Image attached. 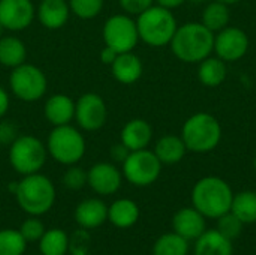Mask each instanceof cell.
Wrapping results in <instances>:
<instances>
[{
  "instance_id": "cell-1",
  "label": "cell",
  "mask_w": 256,
  "mask_h": 255,
  "mask_svg": "<svg viewBox=\"0 0 256 255\" xmlns=\"http://www.w3.org/2000/svg\"><path fill=\"white\" fill-rule=\"evenodd\" d=\"M172 54L184 63H200L214 50V32L202 23L189 21L177 27L171 42Z\"/></svg>"
},
{
  "instance_id": "cell-2",
  "label": "cell",
  "mask_w": 256,
  "mask_h": 255,
  "mask_svg": "<svg viewBox=\"0 0 256 255\" xmlns=\"http://www.w3.org/2000/svg\"><path fill=\"white\" fill-rule=\"evenodd\" d=\"M234 192L231 185L218 176L200 179L192 189V206L207 219H218L231 210Z\"/></svg>"
},
{
  "instance_id": "cell-3",
  "label": "cell",
  "mask_w": 256,
  "mask_h": 255,
  "mask_svg": "<svg viewBox=\"0 0 256 255\" xmlns=\"http://www.w3.org/2000/svg\"><path fill=\"white\" fill-rule=\"evenodd\" d=\"M56 195L52 180L42 173L22 176V179L16 182V203L21 210L30 216H42L50 212L56 203Z\"/></svg>"
},
{
  "instance_id": "cell-4",
  "label": "cell",
  "mask_w": 256,
  "mask_h": 255,
  "mask_svg": "<svg viewBox=\"0 0 256 255\" xmlns=\"http://www.w3.org/2000/svg\"><path fill=\"white\" fill-rule=\"evenodd\" d=\"M224 129L220 122L210 113L201 111L190 116L183 128L182 138L188 147V152L194 153H210L222 141Z\"/></svg>"
},
{
  "instance_id": "cell-5",
  "label": "cell",
  "mask_w": 256,
  "mask_h": 255,
  "mask_svg": "<svg viewBox=\"0 0 256 255\" xmlns=\"http://www.w3.org/2000/svg\"><path fill=\"white\" fill-rule=\"evenodd\" d=\"M136 26L140 41L150 47H165L170 45L178 23L171 9L154 3L136 15Z\"/></svg>"
},
{
  "instance_id": "cell-6",
  "label": "cell",
  "mask_w": 256,
  "mask_h": 255,
  "mask_svg": "<svg viewBox=\"0 0 256 255\" xmlns=\"http://www.w3.org/2000/svg\"><path fill=\"white\" fill-rule=\"evenodd\" d=\"M46 150L56 162L66 167L75 165L86 155V137L81 129L72 126V123L52 126L46 140Z\"/></svg>"
},
{
  "instance_id": "cell-7",
  "label": "cell",
  "mask_w": 256,
  "mask_h": 255,
  "mask_svg": "<svg viewBox=\"0 0 256 255\" xmlns=\"http://www.w3.org/2000/svg\"><path fill=\"white\" fill-rule=\"evenodd\" d=\"M46 158V144L34 135H18L9 144V164L21 176L40 173Z\"/></svg>"
},
{
  "instance_id": "cell-8",
  "label": "cell",
  "mask_w": 256,
  "mask_h": 255,
  "mask_svg": "<svg viewBox=\"0 0 256 255\" xmlns=\"http://www.w3.org/2000/svg\"><path fill=\"white\" fill-rule=\"evenodd\" d=\"M9 87L12 95L20 101L36 102L46 95L48 78L39 66L24 62L10 71Z\"/></svg>"
},
{
  "instance_id": "cell-9",
  "label": "cell",
  "mask_w": 256,
  "mask_h": 255,
  "mask_svg": "<svg viewBox=\"0 0 256 255\" xmlns=\"http://www.w3.org/2000/svg\"><path fill=\"white\" fill-rule=\"evenodd\" d=\"M162 162L150 149L130 152L122 164L123 177L134 186L146 188L153 185L162 173Z\"/></svg>"
},
{
  "instance_id": "cell-10",
  "label": "cell",
  "mask_w": 256,
  "mask_h": 255,
  "mask_svg": "<svg viewBox=\"0 0 256 255\" xmlns=\"http://www.w3.org/2000/svg\"><path fill=\"white\" fill-rule=\"evenodd\" d=\"M102 38L106 47L118 54L134 51L140 42L136 20L129 14H114L106 18L102 27Z\"/></svg>"
},
{
  "instance_id": "cell-11",
  "label": "cell",
  "mask_w": 256,
  "mask_h": 255,
  "mask_svg": "<svg viewBox=\"0 0 256 255\" xmlns=\"http://www.w3.org/2000/svg\"><path fill=\"white\" fill-rule=\"evenodd\" d=\"M80 129L87 132L99 131L108 120V105L94 92H87L75 101V119Z\"/></svg>"
},
{
  "instance_id": "cell-12",
  "label": "cell",
  "mask_w": 256,
  "mask_h": 255,
  "mask_svg": "<svg viewBox=\"0 0 256 255\" xmlns=\"http://www.w3.org/2000/svg\"><path fill=\"white\" fill-rule=\"evenodd\" d=\"M250 47L249 35L237 27V26H228L222 29L220 32L214 33V53L218 57H220L224 62H238L242 60Z\"/></svg>"
},
{
  "instance_id": "cell-13",
  "label": "cell",
  "mask_w": 256,
  "mask_h": 255,
  "mask_svg": "<svg viewBox=\"0 0 256 255\" xmlns=\"http://www.w3.org/2000/svg\"><path fill=\"white\" fill-rule=\"evenodd\" d=\"M34 18L36 6L32 0H0V24L4 30H26Z\"/></svg>"
},
{
  "instance_id": "cell-14",
  "label": "cell",
  "mask_w": 256,
  "mask_h": 255,
  "mask_svg": "<svg viewBox=\"0 0 256 255\" xmlns=\"http://www.w3.org/2000/svg\"><path fill=\"white\" fill-rule=\"evenodd\" d=\"M122 170L111 162H98L87 170V185L100 197L114 195L123 183Z\"/></svg>"
},
{
  "instance_id": "cell-15",
  "label": "cell",
  "mask_w": 256,
  "mask_h": 255,
  "mask_svg": "<svg viewBox=\"0 0 256 255\" xmlns=\"http://www.w3.org/2000/svg\"><path fill=\"white\" fill-rule=\"evenodd\" d=\"M206 216L194 206L180 209L172 218V230L188 242H195L206 230Z\"/></svg>"
},
{
  "instance_id": "cell-16",
  "label": "cell",
  "mask_w": 256,
  "mask_h": 255,
  "mask_svg": "<svg viewBox=\"0 0 256 255\" xmlns=\"http://www.w3.org/2000/svg\"><path fill=\"white\" fill-rule=\"evenodd\" d=\"M75 221L82 230H96L108 221V206L99 198H87L76 206Z\"/></svg>"
},
{
  "instance_id": "cell-17",
  "label": "cell",
  "mask_w": 256,
  "mask_h": 255,
  "mask_svg": "<svg viewBox=\"0 0 256 255\" xmlns=\"http://www.w3.org/2000/svg\"><path fill=\"white\" fill-rule=\"evenodd\" d=\"M44 116L52 126L69 125L75 119V101L66 93H54L45 101Z\"/></svg>"
},
{
  "instance_id": "cell-18",
  "label": "cell",
  "mask_w": 256,
  "mask_h": 255,
  "mask_svg": "<svg viewBox=\"0 0 256 255\" xmlns=\"http://www.w3.org/2000/svg\"><path fill=\"white\" fill-rule=\"evenodd\" d=\"M70 14L72 12L68 0H40L36 9L39 23L48 30H58L64 27Z\"/></svg>"
},
{
  "instance_id": "cell-19",
  "label": "cell",
  "mask_w": 256,
  "mask_h": 255,
  "mask_svg": "<svg viewBox=\"0 0 256 255\" xmlns=\"http://www.w3.org/2000/svg\"><path fill=\"white\" fill-rule=\"evenodd\" d=\"M153 140V128L146 119H132L129 120L120 132V141L130 150H142L148 149Z\"/></svg>"
},
{
  "instance_id": "cell-20",
  "label": "cell",
  "mask_w": 256,
  "mask_h": 255,
  "mask_svg": "<svg viewBox=\"0 0 256 255\" xmlns=\"http://www.w3.org/2000/svg\"><path fill=\"white\" fill-rule=\"evenodd\" d=\"M111 72H112V77L118 83L129 86V84L136 83L142 77L144 65H142L141 57L135 54L134 51L120 53L117 59L114 60V63L111 65Z\"/></svg>"
},
{
  "instance_id": "cell-21",
  "label": "cell",
  "mask_w": 256,
  "mask_h": 255,
  "mask_svg": "<svg viewBox=\"0 0 256 255\" xmlns=\"http://www.w3.org/2000/svg\"><path fill=\"white\" fill-rule=\"evenodd\" d=\"M195 255H234V242L219 230H206L195 240Z\"/></svg>"
},
{
  "instance_id": "cell-22",
  "label": "cell",
  "mask_w": 256,
  "mask_h": 255,
  "mask_svg": "<svg viewBox=\"0 0 256 255\" xmlns=\"http://www.w3.org/2000/svg\"><path fill=\"white\" fill-rule=\"evenodd\" d=\"M140 206L130 198L116 200L108 207V221L120 230L132 228L140 221Z\"/></svg>"
},
{
  "instance_id": "cell-23",
  "label": "cell",
  "mask_w": 256,
  "mask_h": 255,
  "mask_svg": "<svg viewBox=\"0 0 256 255\" xmlns=\"http://www.w3.org/2000/svg\"><path fill=\"white\" fill-rule=\"evenodd\" d=\"M153 152L156 153L162 165H176L184 159L188 153V147L180 135L168 134L156 141Z\"/></svg>"
},
{
  "instance_id": "cell-24",
  "label": "cell",
  "mask_w": 256,
  "mask_h": 255,
  "mask_svg": "<svg viewBox=\"0 0 256 255\" xmlns=\"http://www.w3.org/2000/svg\"><path fill=\"white\" fill-rule=\"evenodd\" d=\"M27 60V45L22 39L14 35L0 38V65L14 69Z\"/></svg>"
},
{
  "instance_id": "cell-25",
  "label": "cell",
  "mask_w": 256,
  "mask_h": 255,
  "mask_svg": "<svg viewBox=\"0 0 256 255\" xmlns=\"http://www.w3.org/2000/svg\"><path fill=\"white\" fill-rule=\"evenodd\" d=\"M228 77V66L218 56H208L202 62H200L198 68V78L206 87H219L225 83Z\"/></svg>"
},
{
  "instance_id": "cell-26",
  "label": "cell",
  "mask_w": 256,
  "mask_h": 255,
  "mask_svg": "<svg viewBox=\"0 0 256 255\" xmlns=\"http://www.w3.org/2000/svg\"><path fill=\"white\" fill-rule=\"evenodd\" d=\"M231 21V11H230V5H225L222 2L213 0L210 3L206 5L204 11H202V20L201 23L210 29L212 32L218 33L222 29L228 27Z\"/></svg>"
},
{
  "instance_id": "cell-27",
  "label": "cell",
  "mask_w": 256,
  "mask_h": 255,
  "mask_svg": "<svg viewBox=\"0 0 256 255\" xmlns=\"http://www.w3.org/2000/svg\"><path fill=\"white\" fill-rule=\"evenodd\" d=\"M231 212L244 224L252 225L256 222V192L255 191H242L234 194L231 204Z\"/></svg>"
},
{
  "instance_id": "cell-28",
  "label": "cell",
  "mask_w": 256,
  "mask_h": 255,
  "mask_svg": "<svg viewBox=\"0 0 256 255\" xmlns=\"http://www.w3.org/2000/svg\"><path fill=\"white\" fill-rule=\"evenodd\" d=\"M42 255H66L69 252V234L60 228H51L39 240Z\"/></svg>"
},
{
  "instance_id": "cell-29",
  "label": "cell",
  "mask_w": 256,
  "mask_h": 255,
  "mask_svg": "<svg viewBox=\"0 0 256 255\" xmlns=\"http://www.w3.org/2000/svg\"><path fill=\"white\" fill-rule=\"evenodd\" d=\"M189 242L177 233L162 234L153 245V255H188Z\"/></svg>"
},
{
  "instance_id": "cell-30",
  "label": "cell",
  "mask_w": 256,
  "mask_h": 255,
  "mask_svg": "<svg viewBox=\"0 0 256 255\" xmlns=\"http://www.w3.org/2000/svg\"><path fill=\"white\" fill-rule=\"evenodd\" d=\"M27 240L20 230H0V255H24Z\"/></svg>"
},
{
  "instance_id": "cell-31",
  "label": "cell",
  "mask_w": 256,
  "mask_h": 255,
  "mask_svg": "<svg viewBox=\"0 0 256 255\" xmlns=\"http://www.w3.org/2000/svg\"><path fill=\"white\" fill-rule=\"evenodd\" d=\"M70 6V12L81 20H93L96 18L105 5V0H68Z\"/></svg>"
},
{
  "instance_id": "cell-32",
  "label": "cell",
  "mask_w": 256,
  "mask_h": 255,
  "mask_svg": "<svg viewBox=\"0 0 256 255\" xmlns=\"http://www.w3.org/2000/svg\"><path fill=\"white\" fill-rule=\"evenodd\" d=\"M218 221V227L216 230H219L225 237H228L230 240H237L242 233H243V228H244V224L230 210L228 213L222 215L220 218L216 219Z\"/></svg>"
},
{
  "instance_id": "cell-33",
  "label": "cell",
  "mask_w": 256,
  "mask_h": 255,
  "mask_svg": "<svg viewBox=\"0 0 256 255\" xmlns=\"http://www.w3.org/2000/svg\"><path fill=\"white\" fill-rule=\"evenodd\" d=\"M63 185L70 191H80L87 185V171L81 167L69 165L63 174Z\"/></svg>"
},
{
  "instance_id": "cell-34",
  "label": "cell",
  "mask_w": 256,
  "mask_h": 255,
  "mask_svg": "<svg viewBox=\"0 0 256 255\" xmlns=\"http://www.w3.org/2000/svg\"><path fill=\"white\" fill-rule=\"evenodd\" d=\"M45 231H46L45 230V225L39 219V216H30L20 227V233L27 240V243L28 242H39Z\"/></svg>"
},
{
  "instance_id": "cell-35",
  "label": "cell",
  "mask_w": 256,
  "mask_h": 255,
  "mask_svg": "<svg viewBox=\"0 0 256 255\" xmlns=\"http://www.w3.org/2000/svg\"><path fill=\"white\" fill-rule=\"evenodd\" d=\"M90 248V236L87 230L80 228L69 237V252L72 255H87Z\"/></svg>"
},
{
  "instance_id": "cell-36",
  "label": "cell",
  "mask_w": 256,
  "mask_h": 255,
  "mask_svg": "<svg viewBox=\"0 0 256 255\" xmlns=\"http://www.w3.org/2000/svg\"><path fill=\"white\" fill-rule=\"evenodd\" d=\"M118 3H120L122 9L124 11V14L140 15L141 12H144L146 9L153 6L156 2L154 0H118Z\"/></svg>"
},
{
  "instance_id": "cell-37",
  "label": "cell",
  "mask_w": 256,
  "mask_h": 255,
  "mask_svg": "<svg viewBox=\"0 0 256 255\" xmlns=\"http://www.w3.org/2000/svg\"><path fill=\"white\" fill-rule=\"evenodd\" d=\"M18 128L15 123L9 120L0 122V141L2 144H10L16 137H18Z\"/></svg>"
},
{
  "instance_id": "cell-38",
  "label": "cell",
  "mask_w": 256,
  "mask_h": 255,
  "mask_svg": "<svg viewBox=\"0 0 256 255\" xmlns=\"http://www.w3.org/2000/svg\"><path fill=\"white\" fill-rule=\"evenodd\" d=\"M129 153H130V150H129L122 141L117 143V144H114V146L111 147V152H110L112 161L117 162V164H123V162L126 161V158L129 156Z\"/></svg>"
},
{
  "instance_id": "cell-39",
  "label": "cell",
  "mask_w": 256,
  "mask_h": 255,
  "mask_svg": "<svg viewBox=\"0 0 256 255\" xmlns=\"http://www.w3.org/2000/svg\"><path fill=\"white\" fill-rule=\"evenodd\" d=\"M9 107H10V95L4 87L0 86V119H3L8 114Z\"/></svg>"
},
{
  "instance_id": "cell-40",
  "label": "cell",
  "mask_w": 256,
  "mask_h": 255,
  "mask_svg": "<svg viewBox=\"0 0 256 255\" xmlns=\"http://www.w3.org/2000/svg\"><path fill=\"white\" fill-rule=\"evenodd\" d=\"M117 56H118V53L116 50H112L111 47H106L105 45L102 48V51H100V62L104 65H106V66H111L114 63V60L117 59Z\"/></svg>"
},
{
  "instance_id": "cell-41",
  "label": "cell",
  "mask_w": 256,
  "mask_h": 255,
  "mask_svg": "<svg viewBox=\"0 0 256 255\" xmlns=\"http://www.w3.org/2000/svg\"><path fill=\"white\" fill-rule=\"evenodd\" d=\"M156 2V5H160V6H164V8H168V9H177V8H180L186 0H154Z\"/></svg>"
},
{
  "instance_id": "cell-42",
  "label": "cell",
  "mask_w": 256,
  "mask_h": 255,
  "mask_svg": "<svg viewBox=\"0 0 256 255\" xmlns=\"http://www.w3.org/2000/svg\"><path fill=\"white\" fill-rule=\"evenodd\" d=\"M218 2H222V3H225V5H236V3H238V2H242V0H218Z\"/></svg>"
},
{
  "instance_id": "cell-43",
  "label": "cell",
  "mask_w": 256,
  "mask_h": 255,
  "mask_svg": "<svg viewBox=\"0 0 256 255\" xmlns=\"http://www.w3.org/2000/svg\"><path fill=\"white\" fill-rule=\"evenodd\" d=\"M3 32H4V29H3V26L0 24V38L3 36Z\"/></svg>"
},
{
  "instance_id": "cell-44",
  "label": "cell",
  "mask_w": 256,
  "mask_h": 255,
  "mask_svg": "<svg viewBox=\"0 0 256 255\" xmlns=\"http://www.w3.org/2000/svg\"><path fill=\"white\" fill-rule=\"evenodd\" d=\"M190 2H194V3H202V2H207V0H190Z\"/></svg>"
},
{
  "instance_id": "cell-45",
  "label": "cell",
  "mask_w": 256,
  "mask_h": 255,
  "mask_svg": "<svg viewBox=\"0 0 256 255\" xmlns=\"http://www.w3.org/2000/svg\"><path fill=\"white\" fill-rule=\"evenodd\" d=\"M254 170H255V173H256V156H255V159H254Z\"/></svg>"
},
{
  "instance_id": "cell-46",
  "label": "cell",
  "mask_w": 256,
  "mask_h": 255,
  "mask_svg": "<svg viewBox=\"0 0 256 255\" xmlns=\"http://www.w3.org/2000/svg\"><path fill=\"white\" fill-rule=\"evenodd\" d=\"M0 144H2V141H0Z\"/></svg>"
},
{
  "instance_id": "cell-47",
  "label": "cell",
  "mask_w": 256,
  "mask_h": 255,
  "mask_svg": "<svg viewBox=\"0 0 256 255\" xmlns=\"http://www.w3.org/2000/svg\"><path fill=\"white\" fill-rule=\"evenodd\" d=\"M39 255H42V254H39Z\"/></svg>"
}]
</instances>
